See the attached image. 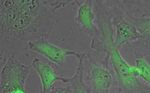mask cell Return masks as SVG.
<instances>
[{
  "instance_id": "1",
  "label": "cell",
  "mask_w": 150,
  "mask_h": 93,
  "mask_svg": "<svg viewBox=\"0 0 150 93\" xmlns=\"http://www.w3.org/2000/svg\"><path fill=\"white\" fill-rule=\"evenodd\" d=\"M1 41L11 47L23 42L47 40L63 1H1Z\"/></svg>"
},
{
  "instance_id": "2",
  "label": "cell",
  "mask_w": 150,
  "mask_h": 93,
  "mask_svg": "<svg viewBox=\"0 0 150 93\" xmlns=\"http://www.w3.org/2000/svg\"><path fill=\"white\" fill-rule=\"evenodd\" d=\"M109 62L116 75L117 86L120 92L127 93H145L150 90L138 79L137 70L126 61L118 49L114 47L108 56H105L102 64L109 68Z\"/></svg>"
},
{
  "instance_id": "3",
  "label": "cell",
  "mask_w": 150,
  "mask_h": 93,
  "mask_svg": "<svg viewBox=\"0 0 150 93\" xmlns=\"http://www.w3.org/2000/svg\"><path fill=\"white\" fill-rule=\"evenodd\" d=\"M31 67L20 63L11 53L1 72V93H27L25 87Z\"/></svg>"
},
{
  "instance_id": "4",
  "label": "cell",
  "mask_w": 150,
  "mask_h": 93,
  "mask_svg": "<svg viewBox=\"0 0 150 93\" xmlns=\"http://www.w3.org/2000/svg\"><path fill=\"white\" fill-rule=\"evenodd\" d=\"M83 68L87 93H110L114 77L109 68L97 62L88 53H84Z\"/></svg>"
},
{
  "instance_id": "5",
  "label": "cell",
  "mask_w": 150,
  "mask_h": 93,
  "mask_svg": "<svg viewBox=\"0 0 150 93\" xmlns=\"http://www.w3.org/2000/svg\"><path fill=\"white\" fill-rule=\"evenodd\" d=\"M109 12L115 28V35L114 38L115 45L117 48L124 45H128L144 38L137 27L131 23L124 19L123 10L119 4H112L109 6Z\"/></svg>"
},
{
  "instance_id": "6",
  "label": "cell",
  "mask_w": 150,
  "mask_h": 93,
  "mask_svg": "<svg viewBox=\"0 0 150 93\" xmlns=\"http://www.w3.org/2000/svg\"><path fill=\"white\" fill-rule=\"evenodd\" d=\"M25 49L29 52H37L59 67L65 66V61L67 56L77 57L79 54V52L73 50L61 48L50 43L47 40L29 42L27 43Z\"/></svg>"
},
{
  "instance_id": "7",
  "label": "cell",
  "mask_w": 150,
  "mask_h": 93,
  "mask_svg": "<svg viewBox=\"0 0 150 93\" xmlns=\"http://www.w3.org/2000/svg\"><path fill=\"white\" fill-rule=\"evenodd\" d=\"M93 1L87 0L84 3L77 2L79 9L75 18V23L81 32L86 31L91 40L97 37L98 30L95 21Z\"/></svg>"
},
{
  "instance_id": "8",
  "label": "cell",
  "mask_w": 150,
  "mask_h": 93,
  "mask_svg": "<svg viewBox=\"0 0 150 93\" xmlns=\"http://www.w3.org/2000/svg\"><path fill=\"white\" fill-rule=\"evenodd\" d=\"M33 67L40 78L42 93H48L52 88L53 83L57 81L67 83V78L59 77L54 71L50 63H45L37 57H34L31 63Z\"/></svg>"
},
{
  "instance_id": "9",
  "label": "cell",
  "mask_w": 150,
  "mask_h": 93,
  "mask_svg": "<svg viewBox=\"0 0 150 93\" xmlns=\"http://www.w3.org/2000/svg\"><path fill=\"white\" fill-rule=\"evenodd\" d=\"M84 53L79 52L77 56L78 64L75 74L71 78H67V83L70 84L72 93H88L86 83L84 80L83 68Z\"/></svg>"
},
{
  "instance_id": "10",
  "label": "cell",
  "mask_w": 150,
  "mask_h": 93,
  "mask_svg": "<svg viewBox=\"0 0 150 93\" xmlns=\"http://www.w3.org/2000/svg\"><path fill=\"white\" fill-rule=\"evenodd\" d=\"M135 68L138 77L143 79L150 85V65L143 56L138 55L135 61Z\"/></svg>"
},
{
  "instance_id": "11",
  "label": "cell",
  "mask_w": 150,
  "mask_h": 93,
  "mask_svg": "<svg viewBox=\"0 0 150 93\" xmlns=\"http://www.w3.org/2000/svg\"><path fill=\"white\" fill-rule=\"evenodd\" d=\"M135 26L144 37L150 38V17L135 20Z\"/></svg>"
},
{
  "instance_id": "12",
  "label": "cell",
  "mask_w": 150,
  "mask_h": 93,
  "mask_svg": "<svg viewBox=\"0 0 150 93\" xmlns=\"http://www.w3.org/2000/svg\"><path fill=\"white\" fill-rule=\"evenodd\" d=\"M48 93H72L71 88L70 86L59 87L53 86Z\"/></svg>"
},
{
  "instance_id": "13",
  "label": "cell",
  "mask_w": 150,
  "mask_h": 93,
  "mask_svg": "<svg viewBox=\"0 0 150 93\" xmlns=\"http://www.w3.org/2000/svg\"><path fill=\"white\" fill-rule=\"evenodd\" d=\"M41 93V92H31V93Z\"/></svg>"
}]
</instances>
